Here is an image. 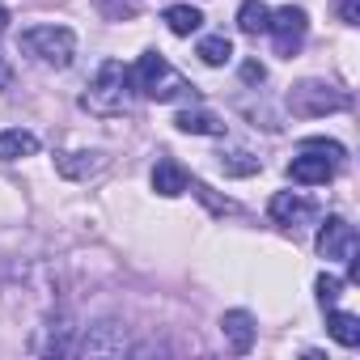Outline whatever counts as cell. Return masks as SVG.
<instances>
[{
  "label": "cell",
  "instance_id": "cell-1",
  "mask_svg": "<svg viewBox=\"0 0 360 360\" xmlns=\"http://www.w3.org/2000/svg\"><path fill=\"white\" fill-rule=\"evenodd\" d=\"M131 94H136L131 68H123L119 60H102L98 77H94V81L85 85V94H81V110H89V115H98V119H119V115L131 110Z\"/></svg>",
  "mask_w": 360,
  "mask_h": 360
},
{
  "label": "cell",
  "instance_id": "cell-2",
  "mask_svg": "<svg viewBox=\"0 0 360 360\" xmlns=\"http://www.w3.org/2000/svg\"><path fill=\"white\" fill-rule=\"evenodd\" d=\"M131 85H136L144 98H153V102H183V98H195V85L178 72V68H169L165 56H157V51H144V56L136 60Z\"/></svg>",
  "mask_w": 360,
  "mask_h": 360
},
{
  "label": "cell",
  "instance_id": "cell-3",
  "mask_svg": "<svg viewBox=\"0 0 360 360\" xmlns=\"http://www.w3.org/2000/svg\"><path fill=\"white\" fill-rule=\"evenodd\" d=\"M18 47H22L30 60L47 64V68H68L72 56H77V34H72L68 26H30V30L18 39Z\"/></svg>",
  "mask_w": 360,
  "mask_h": 360
},
{
  "label": "cell",
  "instance_id": "cell-4",
  "mask_svg": "<svg viewBox=\"0 0 360 360\" xmlns=\"http://www.w3.org/2000/svg\"><path fill=\"white\" fill-rule=\"evenodd\" d=\"M288 110L297 119H326V115L352 110V98H347V89H339L330 81H297L288 94Z\"/></svg>",
  "mask_w": 360,
  "mask_h": 360
},
{
  "label": "cell",
  "instance_id": "cell-5",
  "mask_svg": "<svg viewBox=\"0 0 360 360\" xmlns=\"http://www.w3.org/2000/svg\"><path fill=\"white\" fill-rule=\"evenodd\" d=\"M318 255H322V259H335V263H347V276H352V280H360L356 229H352L343 217H326V225L318 229Z\"/></svg>",
  "mask_w": 360,
  "mask_h": 360
},
{
  "label": "cell",
  "instance_id": "cell-6",
  "mask_svg": "<svg viewBox=\"0 0 360 360\" xmlns=\"http://www.w3.org/2000/svg\"><path fill=\"white\" fill-rule=\"evenodd\" d=\"M127 347H131V339H127V330H123L119 322H94V326H85L81 339L72 343V352L85 356V360H115V356H123Z\"/></svg>",
  "mask_w": 360,
  "mask_h": 360
},
{
  "label": "cell",
  "instance_id": "cell-7",
  "mask_svg": "<svg viewBox=\"0 0 360 360\" xmlns=\"http://www.w3.org/2000/svg\"><path fill=\"white\" fill-rule=\"evenodd\" d=\"M305 30H309V18H305V9H276L271 18H267V34L276 39V56H284V60H292L297 51H301V43H305Z\"/></svg>",
  "mask_w": 360,
  "mask_h": 360
},
{
  "label": "cell",
  "instance_id": "cell-8",
  "mask_svg": "<svg viewBox=\"0 0 360 360\" xmlns=\"http://www.w3.org/2000/svg\"><path fill=\"white\" fill-rule=\"evenodd\" d=\"M335 169H339V161H335L330 153H322V148H309V144L301 148V157L288 161V178H292V183H301V187H322V183H330Z\"/></svg>",
  "mask_w": 360,
  "mask_h": 360
},
{
  "label": "cell",
  "instance_id": "cell-9",
  "mask_svg": "<svg viewBox=\"0 0 360 360\" xmlns=\"http://www.w3.org/2000/svg\"><path fill=\"white\" fill-rule=\"evenodd\" d=\"M72 343H77V326L56 314L47 318L43 326H34V339H30V352L34 356H72Z\"/></svg>",
  "mask_w": 360,
  "mask_h": 360
},
{
  "label": "cell",
  "instance_id": "cell-10",
  "mask_svg": "<svg viewBox=\"0 0 360 360\" xmlns=\"http://www.w3.org/2000/svg\"><path fill=\"white\" fill-rule=\"evenodd\" d=\"M267 212H271L276 225H284V229H301V225H309V221L318 217V204L305 200V195H297V191H280V195H271Z\"/></svg>",
  "mask_w": 360,
  "mask_h": 360
},
{
  "label": "cell",
  "instance_id": "cell-11",
  "mask_svg": "<svg viewBox=\"0 0 360 360\" xmlns=\"http://www.w3.org/2000/svg\"><path fill=\"white\" fill-rule=\"evenodd\" d=\"M221 335H225V343H229L238 356H246V352L255 347L259 326H255V318H250L246 309H229V314H221Z\"/></svg>",
  "mask_w": 360,
  "mask_h": 360
},
{
  "label": "cell",
  "instance_id": "cell-12",
  "mask_svg": "<svg viewBox=\"0 0 360 360\" xmlns=\"http://www.w3.org/2000/svg\"><path fill=\"white\" fill-rule=\"evenodd\" d=\"M187 183H191V174L178 165L174 157H157V165H153V191H157V195L174 200V195L187 191Z\"/></svg>",
  "mask_w": 360,
  "mask_h": 360
},
{
  "label": "cell",
  "instance_id": "cell-13",
  "mask_svg": "<svg viewBox=\"0 0 360 360\" xmlns=\"http://www.w3.org/2000/svg\"><path fill=\"white\" fill-rule=\"evenodd\" d=\"M56 169H60L64 178L85 183V178H94V174L106 169V157H102V153H60V157H56Z\"/></svg>",
  "mask_w": 360,
  "mask_h": 360
},
{
  "label": "cell",
  "instance_id": "cell-14",
  "mask_svg": "<svg viewBox=\"0 0 360 360\" xmlns=\"http://www.w3.org/2000/svg\"><path fill=\"white\" fill-rule=\"evenodd\" d=\"M174 127L187 136H225V119H217L212 110H178Z\"/></svg>",
  "mask_w": 360,
  "mask_h": 360
},
{
  "label": "cell",
  "instance_id": "cell-15",
  "mask_svg": "<svg viewBox=\"0 0 360 360\" xmlns=\"http://www.w3.org/2000/svg\"><path fill=\"white\" fill-rule=\"evenodd\" d=\"M39 153V136L26 127H9L0 131V161H18V157H34Z\"/></svg>",
  "mask_w": 360,
  "mask_h": 360
},
{
  "label": "cell",
  "instance_id": "cell-16",
  "mask_svg": "<svg viewBox=\"0 0 360 360\" xmlns=\"http://www.w3.org/2000/svg\"><path fill=\"white\" fill-rule=\"evenodd\" d=\"M326 330H330V339L335 343H343V347H356L360 343V318L356 314H347V309H326Z\"/></svg>",
  "mask_w": 360,
  "mask_h": 360
},
{
  "label": "cell",
  "instance_id": "cell-17",
  "mask_svg": "<svg viewBox=\"0 0 360 360\" xmlns=\"http://www.w3.org/2000/svg\"><path fill=\"white\" fill-rule=\"evenodd\" d=\"M165 26H169V34H178V39H191L200 26H204V13L195 9V5H169L165 13Z\"/></svg>",
  "mask_w": 360,
  "mask_h": 360
},
{
  "label": "cell",
  "instance_id": "cell-18",
  "mask_svg": "<svg viewBox=\"0 0 360 360\" xmlns=\"http://www.w3.org/2000/svg\"><path fill=\"white\" fill-rule=\"evenodd\" d=\"M267 18H271V9L263 5V0H242V9H238V30L242 34H267Z\"/></svg>",
  "mask_w": 360,
  "mask_h": 360
},
{
  "label": "cell",
  "instance_id": "cell-19",
  "mask_svg": "<svg viewBox=\"0 0 360 360\" xmlns=\"http://www.w3.org/2000/svg\"><path fill=\"white\" fill-rule=\"evenodd\" d=\"M208 68H225L229 60H233V43L225 39V34H208V39H200V51H195Z\"/></svg>",
  "mask_w": 360,
  "mask_h": 360
},
{
  "label": "cell",
  "instance_id": "cell-20",
  "mask_svg": "<svg viewBox=\"0 0 360 360\" xmlns=\"http://www.w3.org/2000/svg\"><path fill=\"white\" fill-rule=\"evenodd\" d=\"M263 165H259V157H250L246 148H229V153H221V174H229V178H255Z\"/></svg>",
  "mask_w": 360,
  "mask_h": 360
},
{
  "label": "cell",
  "instance_id": "cell-21",
  "mask_svg": "<svg viewBox=\"0 0 360 360\" xmlns=\"http://www.w3.org/2000/svg\"><path fill=\"white\" fill-rule=\"evenodd\" d=\"M98 13L106 22H131L140 13V0H98Z\"/></svg>",
  "mask_w": 360,
  "mask_h": 360
},
{
  "label": "cell",
  "instance_id": "cell-22",
  "mask_svg": "<svg viewBox=\"0 0 360 360\" xmlns=\"http://www.w3.org/2000/svg\"><path fill=\"white\" fill-rule=\"evenodd\" d=\"M339 292H343V280L339 276H318V301H322V309H330L339 301Z\"/></svg>",
  "mask_w": 360,
  "mask_h": 360
},
{
  "label": "cell",
  "instance_id": "cell-23",
  "mask_svg": "<svg viewBox=\"0 0 360 360\" xmlns=\"http://www.w3.org/2000/svg\"><path fill=\"white\" fill-rule=\"evenodd\" d=\"M242 81H246V85H263V81H267V68H263L259 60H246V64H242Z\"/></svg>",
  "mask_w": 360,
  "mask_h": 360
},
{
  "label": "cell",
  "instance_id": "cell-24",
  "mask_svg": "<svg viewBox=\"0 0 360 360\" xmlns=\"http://www.w3.org/2000/svg\"><path fill=\"white\" fill-rule=\"evenodd\" d=\"M339 18L347 26H360V0H339Z\"/></svg>",
  "mask_w": 360,
  "mask_h": 360
},
{
  "label": "cell",
  "instance_id": "cell-25",
  "mask_svg": "<svg viewBox=\"0 0 360 360\" xmlns=\"http://www.w3.org/2000/svg\"><path fill=\"white\" fill-rule=\"evenodd\" d=\"M9 81H13V72H9V64H5V56H0V89H9Z\"/></svg>",
  "mask_w": 360,
  "mask_h": 360
},
{
  "label": "cell",
  "instance_id": "cell-26",
  "mask_svg": "<svg viewBox=\"0 0 360 360\" xmlns=\"http://www.w3.org/2000/svg\"><path fill=\"white\" fill-rule=\"evenodd\" d=\"M0 30H9V9L0 5Z\"/></svg>",
  "mask_w": 360,
  "mask_h": 360
}]
</instances>
